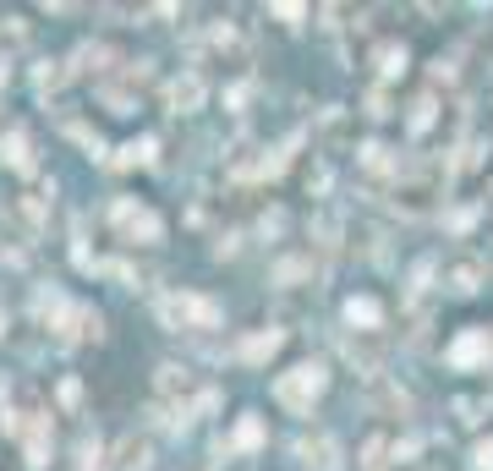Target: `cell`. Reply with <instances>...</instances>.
<instances>
[{"mask_svg":"<svg viewBox=\"0 0 493 471\" xmlns=\"http://www.w3.org/2000/svg\"><path fill=\"white\" fill-rule=\"evenodd\" d=\"M297 455H302V466H313V471H340V439H334V433H302V439H297Z\"/></svg>","mask_w":493,"mask_h":471,"instance_id":"5","label":"cell"},{"mask_svg":"<svg viewBox=\"0 0 493 471\" xmlns=\"http://www.w3.org/2000/svg\"><path fill=\"white\" fill-rule=\"evenodd\" d=\"M488 351H493V340H488V329H461L455 340H450V367L455 373H471V367H482L488 362Z\"/></svg>","mask_w":493,"mask_h":471,"instance_id":"4","label":"cell"},{"mask_svg":"<svg viewBox=\"0 0 493 471\" xmlns=\"http://www.w3.org/2000/svg\"><path fill=\"white\" fill-rule=\"evenodd\" d=\"M105 460H110V455H105L99 439H83V444H78V471H110Z\"/></svg>","mask_w":493,"mask_h":471,"instance_id":"18","label":"cell"},{"mask_svg":"<svg viewBox=\"0 0 493 471\" xmlns=\"http://www.w3.org/2000/svg\"><path fill=\"white\" fill-rule=\"evenodd\" d=\"M434 110H439L434 94H422V99L411 104V131H428V126H434Z\"/></svg>","mask_w":493,"mask_h":471,"instance_id":"22","label":"cell"},{"mask_svg":"<svg viewBox=\"0 0 493 471\" xmlns=\"http://www.w3.org/2000/svg\"><path fill=\"white\" fill-rule=\"evenodd\" d=\"M279 346H286V329H252L247 340H242V351H236V357H242L247 367H263Z\"/></svg>","mask_w":493,"mask_h":471,"instance_id":"6","label":"cell"},{"mask_svg":"<svg viewBox=\"0 0 493 471\" xmlns=\"http://www.w3.org/2000/svg\"><path fill=\"white\" fill-rule=\"evenodd\" d=\"M23 444H28V466L39 471V466L50 460V417H39V422L28 428V439H23Z\"/></svg>","mask_w":493,"mask_h":471,"instance_id":"17","label":"cell"},{"mask_svg":"<svg viewBox=\"0 0 493 471\" xmlns=\"http://www.w3.org/2000/svg\"><path fill=\"white\" fill-rule=\"evenodd\" d=\"M345 323H351V334H379L384 329V307L373 296H351L345 302Z\"/></svg>","mask_w":493,"mask_h":471,"instance_id":"7","label":"cell"},{"mask_svg":"<svg viewBox=\"0 0 493 471\" xmlns=\"http://www.w3.org/2000/svg\"><path fill=\"white\" fill-rule=\"evenodd\" d=\"M269 17H279L286 28H302V17H307V6H297V0H286V6H274Z\"/></svg>","mask_w":493,"mask_h":471,"instance_id":"25","label":"cell"},{"mask_svg":"<svg viewBox=\"0 0 493 471\" xmlns=\"http://www.w3.org/2000/svg\"><path fill=\"white\" fill-rule=\"evenodd\" d=\"M318 268H313V258H279L274 263V285H297V280H313Z\"/></svg>","mask_w":493,"mask_h":471,"instance_id":"16","label":"cell"},{"mask_svg":"<svg viewBox=\"0 0 493 471\" xmlns=\"http://www.w3.org/2000/svg\"><path fill=\"white\" fill-rule=\"evenodd\" d=\"M389 449H395V444H389V439H379V433H373V439H368V444H362V471H384V455H389Z\"/></svg>","mask_w":493,"mask_h":471,"instance_id":"19","label":"cell"},{"mask_svg":"<svg viewBox=\"0 0 493 471\" xmlns=\"http://www.w3.org/2000/svg\"><path fill=\"white\" fill-rule=\"evenodd\" d=\"M55 394H60V406H66V412H72V406H78V400H83V384H78V378H60V389H55Z\"/></svg>","mask_w":493,"mask_h":471,"instance_id":"26","label":"cell"},{"mask_svg":"<svg viewBox=\"0 0 493 471\" xmlns=\"http://www.w3.org/2000/svg\"><path fill=\"white\" fill-rule=\"evenodd\" d=\"M0 165H12V170H33V154H28V131L12 126V131H0Z\"/></svg>","mask_w":493,"mask_h":471,"instance_id":"13","label":"cell"},{"mask_svg":"<svg viewBox=\"0 0 493 471\" xmlns=\"http://www.w3.org/2000/svg\"><path fill=\"white\" fill-rule=\"evenodd\" d=\"M220 302H208V296H192V291H181V296H165L160 302V323L165 329H220Z\"/></svg>","mask_w":493,"mask_h":471,"instance_id":"2","label":"cell"},{"mask_svg":"<svg viewBox=\"0 0 493 471\" xmlns=\"http://www.w3.org/2000/svg\"><path fill=\"white\" fill-rule=\"evenodd\" d=\"M149 466H154V444L143 433H126L115 444V471H149Z\"/></svg>","mask_w":493,"mask_h":471,"instance_id":"8","label":"cell"},{"mask_svg":"<svg viewBox=\"0 0 493 471\" xmlns=\"http://www.w3.org/2000/svg\"><path fill=\"white\" fill-rule=\"evenodd\" d=\"M66 346H88V340H105V318L94 312V307H78L72 312V323H66V334H60Z\"/></svg>","mask_w":493,"mask_h":471,"instance_id":"10","label":"cell"},{"mask_svg":"<svg viewBox=\"0 0 493 471\" xmlns=\"http://www.w3.org/2000/svg\"><path fill=\"white\" fill-rule=\"evenodd\" d=\"M99 94H105V104H110V115H132V110H137V99H132L126 88H110V83H105Z\"/></svg>","mask_w":493,"mask_h":471,"instance_id":"23","label":"cell"},{"mask_svg":"<svg viewBox=\"0 0 493 471\" xmlns=\"http://www.w3.org/2000/svg\"><path fill=\"white\" fill-rule=\"evenodd\" d=\"M324 389H329V367H324V362H297L291 373L274 378V400H279L291 417H307L313 400H318Z\"/></svg>","mask_w":493,"mask_h":471,"instance_id":"1","label":"cell"},{"mask_svg":"<svg viewBox=\"0 0 493 471\" xmlns=\"http://www.w3.org/2000/svg\"><path fill=\"white\" fill-rule=\"evenodd\" d=\"M368 115H373V121H379V115H389V99H384V88H373V94H368Z\"/></svg>","mask_w":493,"mask_h":471,"instance_id":"28","label":"cell"},{"mask_svg":"<svg viewBox=\"0 0 493 471\" xmlns=\"http://www.w3.org/2000/svg\"><path fill=\"white\" fill-rule=\"evenodd\" d=\"M395 209L400 214H428L434 209V181H400L395 186Z\"/></svg>","mask_w":493,"mask_h":471,"instance_id":"12","label":"cell"},{"mask_svg":"<svg viewBox=\"0 0 493 471\" xmlns=\"http://www.w3.org/2000/svg\"><path fill=\"white\" fill-rule=\"evenodd\" d=\"M482 275H488V268H482L477 258H455V263H450V285H455L461 296H471V291L482 285Z\"/></svg>","mask_w":493,"mask_h":471,"instance_id":"15","label":"cell"},{"mask_svg":"<svg viewBox=\"0 0 493 471\" xmlns=\"http://www.w3.org/2000/svg\"><path fill=\"white\" fill-rule=\"evenodd\" d=\"M263 439H269V433H263V417H252V412H247V417H236L231 449H242V455H258V449H263Z\"/></svg>","mask_w":493,"mask_h":471,"instance_id":"14","label":"cell"},{"mask_svg":"<svg viewBox=\"0 0 493 471\" xmlns=\"http://www.w3.org/2000/svg\"><path fill=\"white\" fill-rule=\"evenodd\" d=\"M6 83H12V60H6V55H0V88H6Z\"/></svg>","mask_w":493,"mask_h":471,"instance_id":"29","label":"cell"},{"mask_svg":"<svg viewBox=\"0 0 493 471\" xmlns=\"http://www.w3.org/2000/svg\"><path fill=\"white\" fill-rule=\"evenodd\" d=\"M192 389H197V378H192L187 367H176V362H165V367H160V394H165V400H176L181 412H192V406H187V394H192Z\"/></svg>","mask_w":493,"mask_h":471,"instance_id":"11","label":"cell"},{"mask_svg":"<svg viewBox=\"0 0 493 471\" xmlns=\"http://www.w3.org/2000/svg\"><path fill=\"white\" fill-rule=\"evenodd\" d=\"M471 471H493V439H477L471 444Z\"/></svg>","mask_w":493,"mask_h":471,"instance_id":"24","label":"cell"},{"mask_svg":"<svg viewBox=\"0 0 493 471\" xmlns=\"http://www.w3.org/2000/svg\"><path fill=\"white\" fill-rule=\"evenodd\" d=\"M203 99H208V88H203V77H197V72H181V77L170 83V110H176V115L203 110Z\"/></svg>","mask_w":493,"mask_h":471,"instance_id":"9","label":"cell"},{"mask_svg":"<svg viewBox=\"0 0 493 471\" xmlns=\"http://www.w3.org/2000/svg\"><path fill=\"white\" fill-rule=\"evenodd\" d=\"M33 83H39V94H55V88L66 83V66H60V60H44V66H39V77H33Z\"/></svg>","mask_w":493,"mask_h":471,"instance_id":"21","label":"cell"},{"mask_svg":"<svg viewBox=\"0 0 493 471\" xmlns=\"http://www.w3.org/2000/svg\"><path fill=\"white\" fill-rule=\"evenodd\" d=\"M110 220H115V231H121L126 241H137V247L165 241V220H160L154 209H143V204H132V197H115V204H110Z\"/></svg>","mask_w":493,"mask_h":471,"instance_id":"3","label":"cell"},{"mask_svg":"<svg viewBox=\"0 0 493 471\" xmlns=\"http://www.w3.org/2000/svg\"><path fill=\"white\" fill-rule=\"evenodd\" d=\"M379 72H384V77H400V72H406V44H384V50H379Z\"/></svg>","mask_w":493,"mask_h":471,"instance_id":"20","label":"cell"},{"mask_svg":"<svg viewBox=\"0 0 493 471\" xmlns=\"http://www.w3.org/2000/svg\"><path fill=\"white\" fill-rule=\"evenodd\" d=\"M373 400H379V406H389V412H406V406H411L406 389H384V394H373Z\"/></svg>","mask_w":493,"mask_h":471,"instance_id":"27","label":"cell"}]
</instances>
